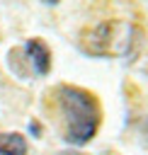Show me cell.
I'll return each instance as SVG.
<instances>
[{
    "label": "cell",
    "mask_w": 148,
    "mask_h": 155,
    "mask_svg": "<svg viewBox=\"0 0 148 155\" xmlns=\"http://www.w3.org/2000/svg\"><path fill=\"white\" fill-rule=\"evenodd\" d=\"M53 97L63 124V138L70 145L90 143L102 124V107L97 97L78 85H58Z\"/></svg>",
    "instance_id": "cell-1"
},
{
    "label": "cell",
    "mask_w": 148,
    "mask_h": 155,
    "mask_svg": "<svg viewBox=\"0 0 148 155\" xmlns=\"http://www.w3.org/2000/svg\"><path fill=\"white\" fill-rule=\"evenodd\" d=\"M136 27L126 22H102L92 29H85L80 34V48L90 56L109 58V56H124L131 51Z\"/></svg>",
    "instance_id": "cell-2"
},
{
    "label": "cell",
    "mask_w": 148,
    "mask_h": 155,
    "mask_svg": "<svg viewBox=\"0 0 148 155\" xmlns=\"http://www.w3.org/2000/svg\"><path fill=\"white\" fill-rule=\"evenodd\" d=\"M22 53H24V58H27V63H29V70H32L34 75H39V78L49 75V70H51V51H49V46H46L41 39H29V41H24Z\"/></svg>",
    "instance_id": "cell-3"
},
{
    "label": "cell",
    "mask_w": 148,
    "mask_h": 155,
    "mask_svg": "<svg viewBox=\"0 0 148 155\" xmlns=\"http://www.w3.org/2000/svg\"><path fill=\"white\" fill-rule=\"evenodd\" d=\"M0 155H27V140L22 133H0Z\"/></svg>",
    "instance_id": "cell-4"
},
{
    "label": "cell",
    "mask_w": 148,
    "mask_h": 155,
    "mask_svg": "<svg viewBox=\"0 0 148 155\" xmlns=\"http://www.w3.org/2000/svg\"><path fill=\"white\" fill-rule=\"evenodd\" d=\"M58 155H78V153H75V150H73V153H68V150H66V153H58Z\"/></svg>",
    "instance_id": "cell-5"
},
{
    "label": "cell",
    "mask_w": 148,
    "mask_h": 155,
    "mask_svg": "<svg viewBox=\"0 0 148 155\" xmlns=\"http://www.w3.org/2000/svg\"><path fill=\"white\" fill-rule=\"evenodd\" d=\"M44 2H49V5H56V2H58V0H44Z\"/></svg>",
    "instance_id": "cell-6"
}]
</instances>
